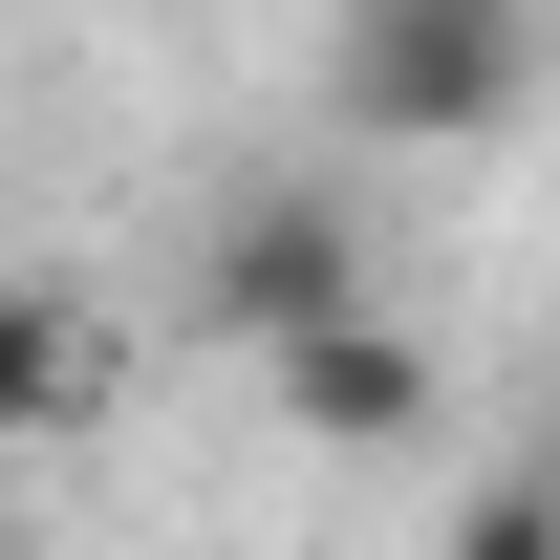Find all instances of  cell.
I'll return each mask as SVG.
<instances>
[{"instance_id":"obj_1","label":"cell","mask_w":560,"mask_h":560,"mask_svg":"<svg viewBox=\"0 0 560 560\" xmlns=\"http://www.w3.org/2000/svg\"><path fill=\"white\" fill-rule=\"evenodd\" d=\"M539 86V0H346L324 22V108L346 151H475Z\"/></svg>"},{"instance_id":"obj_2","label":"cell","mask_w":560,"mask_h":560,"mask_svg":"<svg viewBox=\"0 0 560 560\" xmlns=\"http://www.w3.org/2000/svg\"><path fill=\"white\" fill-rule=\"evenodd\" d=\"M195 302L280 366L302 324H346V302H366V215L324 195V173H237V195H215V237H195Z\"/></svg>"},{"instance_id":"obj_6","label":"cell","mask_w":560,"mask_h":560,"mask_svg":"<svg viewBox=\"0 0 560 560\" xmlns=\"http://www.w3.org/2000/svg\"><path fill=\"white\" fill-rule=\"evenodd\" d=\"M0 560H22V539H0Z\"/></svg>"},{"instance_id":"obj_4","label":"cell","mask_w":560,"mask_h":560,"mask_svg":"<svg viewBox=\"0 0 560 560\" xmlns=\"http://www.w3.org/2000/svg\"><path fill=\"white\" fill-rule=\"evenodd\" d=\"M66 410H86V324H66V280L0 259V431H66Z\"/></svg>"},{"instance_id":"obj_3","label":"cell","mask_w":560,"mask_h":560,"mask_svg":"<svg viewBox=\"0 0 560 560\" xmlns=\"http://www.w3.org/2000/svg\"><path fill=\"white\" fill-rule=\"evenodd\" d=\"M431 410H453V366H431L388 302H346V324H302V346H280V431H302V453H410Z\"/></svg>"},{"instance_id":"obj_5","label":"cell","mask_w":560,"mask_h":560,"mask_svg":"<svg viewBox=\"0 0 560 560\" xmlns=\"http://www.w3.org/2000/svg\"><path fill=\"white\" fill-rule=\"evenodd\" d=\"M431 560H560V453H517V475H475Z\"/></svg>"}]
</instances>
